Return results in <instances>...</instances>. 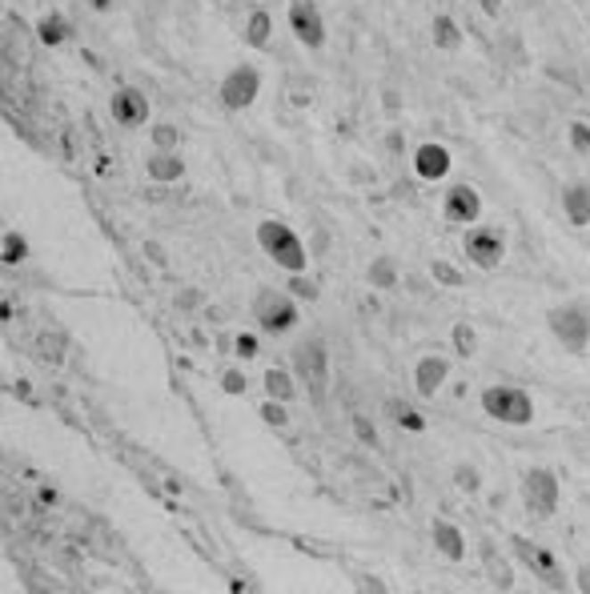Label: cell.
I'll return each mask as SVG.
<instances>
[{
  "instance_id": "d6a6232c",
  "label": "cell",
  "mask_w": 590,
  "mask_h": 594,
  "mask_svg": "<svg viewBox=\"0 0 590 594\" xmlns=\"http://www.w3.org/2000/svg\"><path fill=\"white\" fill-rule=\"evenodd\" d=\"M237 353H242V358H253V353H258V337L242 334V337H237Z\"/></svg>"
},
{
  "instance_id": "83f0119b",
  "label": "cell",
  "mask_w": 590,
  "mask_h": 594,
  "mask_svg": "<svg viewBox=\"0 0 590 594\" xmlns=\"http://www.w3.org/2000/svg\"><path fill=\"white\" fill-rule=\"evenodd\" d=\"M261 417H266L269 425H277V430H282V425L290 422V414H285V401H274V398H269L266 406H261Z\"/></svg>"
},
{
  "instance_id": "5b68a950",
  "label": "cell",
  "mask_w": 590,
  "mask_h": 594,
  "mask_svg": "<svg viewBox=\"0 0 590 594\" xmlns=\"http://www.w3.org/2000/svg\"><path fill=\"white\" fill-rule=\"evenodd\" d=\"M522 502L534 518H550V514L558 510V502H562V482H558V474L546 470V466H530V470L522 474Z\"/></svg>"
},
{
  "instance_id": "d590c367",
  "label": "cell",
  "mask_w": 590,
  "mask_h": 594,
  "mask_svg": "<svg viewBox=\"0 0 590 594\" xmlns=\"http://www.w3.org/2000/svg\"><path fill=\"white\" fill-rule=\"evenodd\" d=\"M478 8H482L486 16H498L502 12V0H478Z\"/></svg>"
},
{
  "instance_id": "7c38bea8",
  "label": "cell",
  "mask_w": 590,
  "mask_h": 594,
  "mask_svg": "<svg viewBox=\"0 0 590 594\" xmlns=\"http://www.w3.org/2000/svg\"><path fill=\"white\" fill-rule=\"evenodd\" d=\"M450 165H454L450 149L438 144V141L418 144V153H414V173H418L422 181H442V177L450 173Z\"/></svg>"
},
{
  "instance_id": "9a60e30c",
  "label": "cell",
  "mask_w": 590,
  "mask_h": 594,
  "mask_svg": "<svg viewBox=\"0 0 590 594\" xmlns=\"http://www.w3.org/2000/svg\"><path fill=\"white\" fill-rule=\"evenodd\" d=\"M430 534H434V546H438V554H442V558H450V562L466 558V534H462L454 522L438 518L434 526H430Z\"/></svg>"
},
{
  "instance_id": "e0dca14e",
  "label": "cell",
  "mask_w": 590,
  "mask_h": 594,
  "mask_svg": "<svg viewBox=\"0 0 590 594\" xmlns=\"http://www.w3.org/2000/svg\"><path fill=\"white\" fill-rule=\"evenodd\" d=\"M562 209L570 217V225H586L590 221V181H570L562 189Z\"/></svg>"
},
{
  "instance_id": "4316f807",
  "label": "cell",
  "mask_w": 590,
  "mask_h": 594,
  "mask_svg": "<svg viewBox=\"0 0 590 594\" xmlns=\"http://www.w3.org/2000/svg\"><path fill=\"white\" fill-rule=\"evenodd\" d=\"M430 273H434V281H442V285H450V289H458L462 281H466L450 261H434V265H430Z\"/></svg>"
},
{
  "instance_id": "484cf974",
  "label": "cell",
  "mask_w": 590,
  "mask_h": 594,
  "mask_svg": "<svg viewBox=\"0 0 590 594\" xmlns=\"http://www.w3.org/2000/svg\"><path fill=\"white\" fill-rule=\"evenodd\" d=\"M566 136H570V149L578 153V157H590V125L586 120H570Z\"/></svg>"
},
{
  "instance_id": "8fae6325",
  "label": "cell",
  "mask_w": 590,
  "mask_h": 594,
  "mask_svg": "<svg viewBox=\"0 0 590 594\" xmlns=\"http://www.w3.org/2000/svg\"><path fill=\"white\" fill-rule=\"evenodd\" d=\"M290 29L306 48L325 45V21H322V12H317L314 0H293L290 4Z\"/></svg>"
},
{
  "instance_id": "4fadbf2b",
  "label": "cell",
  "mask_w": 590,
  "mask_h": 594,
  "mask_svg": "<svg viewBox=\"0 0 590 594\" xmlns=\"http://www.w3.org/2000/svg\"><path fill=\"white\" fill-rule=\"evenodd\" d=\"M446 377H450V361H446L442 353H426V358L414 366V390H418L422 398H434L446 385Z\"/></svg>"
},
{
  "instance_id": "44dd1931",
  "label": "cell",
  "mask_w": 590,
  "mask_h": 594,
  "mask_svg": "<svg viewBox=\"0 0 590 594\" xmlns=\"http://www.w3.org/2000/svg\"><path fill=\"white\" fill-rule=\"evenodd\" d=\"M266 393L274 401H293V398H298V385H293L290 369H266Z\"/></svg>"
},
{
  "instance_id": "6da1fadb",
  "label": "cell",
  "mask_w": 590,
  "mask_h": 594,
  "mask_svg": "<svg viewBox=\"0 0 590 594\" xmlns=\"http://www.w3.org/2000/svg\"><path fill=\"white\" fill-rule=\"evenodd\" d=\"M258 245L266 249V257H274V265H282L285 273H306V245H301V237L290 229L285 221H261L258 225Z\"/></svg>"
},
{
  "instance_id": "2e32d148",
  "label": "cell",
  "mask_w": 590,
  "mask_h": 594,
  "mask_svg": "<svg viewBox=\"0 0 590 594\" xmlns=\"http://www.w3.org/2000/svg\"><path fill=\"white\" fill-rule=\"evenodd\" d=\"M145 173L153 177V181H161V185L181 181V173H185V161L177 157V149H157L153 157L145 161Z\"/></svg>"
},
{
  "instance_id": "52a82bcc",
  "label": "cell",
  "mask_w": 590,
  "mask_h": 594,
  "mask_svg": "<svg viewBox=\"0 0 590 594\" xmlns=\"http://www.w3.org/2000/svg\"><path fill=\"white\" fill-rule=\"evenodd\" d=\"M258 93H261V72L253 69V64H237V69H229L225 80H221V88H217L221 104H225L229 112L250 109V104L258 101Z\"/></svg>"
},
{
  "instance_id": "ba28073f",
  "label": "cell",
  "mask_w": 590,
  "mask_h": 594,
  "mask_svg": "<svg viewBox=\"0 0 590 594\" xmlns=\"http://www.w3.org/2000/svg\"><path fill=\"white\" fill-rule=\"evenodd\" d=\"M462 249H466V257L478 269H498L502 257H506V237L498 229H490V225H474L462 237Z\"/></svg>"
},
{
  "instance_id": "ac0fdd59",
  "label": "cell",
  "mask_w": 590,
  "mask_h": 594,
  "mask_svg": "<svg viewBox=\"0 0 590 594\" xmlns=\"http://www.w3.org/2000/svg\"><path fill=\"white\" fill-rule=\"evenodd\" d=\"M37 37H41V45L57 48V45H65V40L73 37V24H69L61 12H49V16H41V21H37Z\"/></svg>"
},
{
  "instance_id": "f1b7e54d",
  "label": "cell",
  "mask_w": 590,
  "mask_h": 594,
  "mask_svg": "<svg viewBox=\"0 0 590 594\" xmlns=\"http://www.w3.org/2000/svg\"><path fill=\"white\" fill-rule=\"evenodd\" d=\"M177 141H181V136H177V128H173V125H157L153 128V144H157V149H177Z\"/></svg>"
},
{
  "instance_id": "7402d4cb",
  "label": "cell",
  "mask_w": 590,
  "mask_h": 594,
  "mask_svg": "<svg viewBox=\"0 0 590 594\" xmlns=\"http://www.w3.org/2000/svg\"><path fill=\"white\" fill-rule=\"evenodd\" d=\"M29 257V241L20 237L17 229H9L4 237H0V261L4 265H20Z\"/></svg>"
},
{
  "instance_id": "5bb4252c",
  "label": "cell",
  "mask_w": 590,
  "mask_h": 594,
  "mask_svg": "<svg viewBox=\"0 0 590 594\" xmlns=\"http://www.w3.org/2000/svg\"><path fill=\"white\" fill-rule=\"evenodd\" d=\"M109 109H113L117 125H125V128L145 125V117H149V101H145V93H141V88H117Z\"/></svg>"
},
{
  "instance_id": "836d02e7",
  "label": "cell",
  "mask_w": 590,
  "mask_h": 594,
  "mask_svg": "<svg viewBox=\"0 0 590 594\" xmlns=\"http://www.w3.org/2000/svg\"><path fill=\"white\" fill-rule=\"evenodd\" d=\"M574 586H578L582 594H590V566H582L578 574H574Z\"/></svg>"
},
{
  "instance_id": "9c48e42d",
  "label": "cell",
  "mask_w": 590,
  "mask_h": 594,
  "mask_svg": "<svg viewBox=\"0 0 590 594\" xmlns=\"http://www.w3.org/2000/svg\"><path fill=\"white\" fill-rule=\"evenodd\" d=\"M514 554H518V562H522V566H530L534 578H542V582L550 586V590H562V586H566L562 566H558V558L546 550V546L526 542V538H514Z\"/></svg>"
},
{
  "instance_id": "8992f818",
  "label": "cell",
  "mask_w": 590,
  "mask_h": 594,
  "mask_svg": "<svg viewBox=\"0 0 590 594\" xmlns=\"http://www.w3.org/2000/svg\"><path fill=\"white\" fill-rule=\"evenodd\" d=\"M253 321H258L266 334H290V329L298 326V305H293V297L277 293V289H261V293L253 297Z\"/></svg>"
},
{
  "instance_id": "d6986e66",
  "label": "cell",
  "mask_w": 590,
  "mask_h": 594,
  "mask_svg": "<svg viewBox=\"0 0 590 594\" xmlns=\"http://www.w3.org/2000/svg\"><path fill=\"white\" fill-rule=\"evenodd\" d=\"M269 37H274V16H269L266 8H253L250 24H245V45H250V48H266Z\"/></svg>"
},
{
  "instance_id": "277c9868",
  "label": "cell",
  "mask_w": 590,
  "mask_h": 594,
  "mask_svg": "<svg viewBox=\"0 0 590 594\" xmlns=\"http://www.w3.org/2000/svg\"><path fill=\"white\" fill-rule=\"evenodd\" d=\"M546 326H550V334L562 342V350L586 353V345H590V309L586 305H578V301L554 305V309L546 313Z\"/></svg>"
},
{
  "instance_id": "cb8c5ba5",
  "label": "cell",
  "mask_w": 590,
  "mask_h": 594,
  "mask_svg": "<svg viewBox=\"0 0 590 594\" xmlns=\"http://www.w3.org/2000/svg\"><path fill=\"white\" fill-rule=\"evenodd\" d=\"M450 342H454V350H458L462 358H474V353H478V334H474V326H470V321H454Z\"/></svg>"
},
{
  "instance_id": "603a6c76",
  "label": "cell",
  "mask_w": 590,
  "mask_h": 594,
  "mask_svg": "<svg viewBox=\"0 0 590 594\" xmlns=\"http://www.w3.org/2000/svg\"><path fill=\"white\" fill-rule=\"evenodd\" d=\"M386 409L394 414V422L402 425V430H410V433H422V430H426V417H422L418 409H410L406 401H394V398H389V401H386Z\"/></svg>"
},
{
  "instance_id": "30bf717a",
  "label": "cell",
  "mask_w": 590,
  "mask_h": 594,
  "mask_svg": "<svg viewBox=\"0 0 590 594\" xmlns=\"http://www.w3.org/2000/svg\"><path fill=\"white\" fill-rule=\"evenodd\" d=\"M442 217L450 225H478V217H482V197H478L474 185H450L442 197Z\"/></svg>"
},
{
  "instance_id": "3957f363",
  "label": "cell",
  "mask_w": 590,
  "mask_h": 594,
  "mask_svg": "<svg viewBox=\"0 0 590 594\" xmlns=\"http://www.w3.org/2000/svg\"><path fill=\"white\" fill-rule=\"evenodd\" d=\"M293 374H298V382L309 390V398L325 401V385H330V350H325L322 337H306V342L293 350Z\"/></svg>"
},
{
  "instance_id": "f546056e",
  "label": "cell",
  "mask_w": 590,
  "mask_h": 594,
  "mask_svg": "<svg viewBox=\"0 0 590 594\" xmlns=\"http://www.w3.org/2000/svg\"><path fill=\"white\" fill-rule=\"evenodd\" d=\"M454 482H458V490L474 494V490H478V470H474V466H458V470H454Z\"/></svg>"
},
{
  "instance_id": "7a4b0ae2",
  "label": "cell",
  "mask_w": 590,
  "mask_h": 594,
  "mask_svg": "<svg viewBox=\"0 0 590 594\" xmlns=\"http://www.w3.org/2000/svg\"><path fill=\"white\" fill-rule=\"evenodd\" d=\"M486 417L502 425H530L534 422V401L522 385H486L482 390Z\"/></svg>"
},
{
  "instance_id": "1f68e13d",
  "label": "cell",
  "mask_w": 590,
  "mask_h": 594,
  "mask_svg": "<svg viewBox=\"0 0 590 594\" xmlns=\"http://www.w3.org/2000/svg\"><path fill=\"white\" fill-rule=\"evenodd\" d=\"M221 390H225V393H245V374H242V369H229V374L221 377Z\"/></svg>"
},
{
  "instance_id": "4dcf8cb0",
  "label": "cell",
  "mask_w": 590,
  "mask_h": 594,
  "mask_svg": "<svg viewBox=\"0 0 590 594\" xmlns=\"http://www.w3.org/2000/svg\"><path fill=\"white\" fill-rule=\"evenodd\" d=\"M290 289H293V293H298V297H309V301H314V297H317L314 281H306V277H301V273H290Z\"/></svg>"
},
{
  "instance_id": "ffe728a7",
  "label": "cell",
  "mask_w": 590,
  "mask_h": 594,
  "mask_svg": "<svg viewBox=\"0 0 590 594\" xmlns=\"http://www.w3.org/2000/svg\"><path fill=\"white\" fill-rule=\"evenodd\" d=\"M430 32H434V45H438V48H446V53L462 48V29H458V21H454V16L438 12V16H434V24H430Z\"/></svg>"
},
{
  "instance_id": "d4e9b609",
  "label": "cell",
  "mask_w": 590,
  "mask_h": 594,
  "mask_svg": "<svg viewBox=\"0 0 590 594\" xmlns=\"http://www.w3.org/2000/svg\"><path fill=\"white\" fill-rule=\"evenodd\" d=\"M370 285H373V289H394V285H397V265H394V257H378V261L370 265Z\"/></svg>"
},
{
  "instance_id": "e575fe53",
  "label": "cell",
  "mask_w": 590,
  "mask_h": 594,
  "mask_svg": "<svg viewBox=\"0 0 590 594\" xmlns=\"http://www.w3.org/2000/svg\"><path fill=\"white\" fill-rule=\"evenodd\" d=\"M354 425H357V433H362V438L370 441V446H373V441H378V433H373V425H365L362 417H354Z\"/></svg>"
},
{
  "instance_id": "8d00e7d4",
  "label": "cell",
  "mask_w": 590,
  "mask_h": 594,
  "mask_svg": "<svg viewBox=\"0 0 590 594\" xmlns=\"http://www.w3.org/2000/svg\"><path fill=\"white\" fill-rule=\"evenodd\" d=\"M93 8H97V12H109V8H113V0H89Z\"/></svg>"
}]
</instances>
